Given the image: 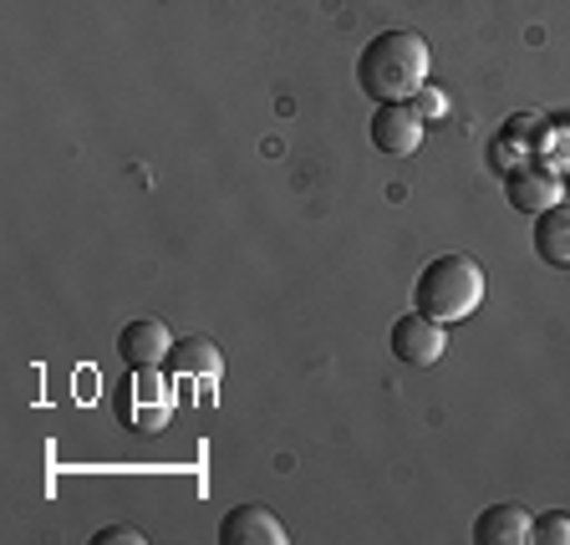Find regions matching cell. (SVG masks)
<instances>
[{"label":"cell","instance_id":"3957f363","mask_svg":"<svg viewBox=\"0 0 570 545\" xmlns=\"http://www.w3.org/2000/svg\"><path fill=\"white\" fill-rule=\"evenodd\" d=\"M112 408L118 424L132 434H158L174 418V388H168L164 368H128L112 388Z\"/></svg>","mask_w":570,"mask_h":545},{"label":"cell","instance_id":"6da1fadb","mask_svg":"<svg viewBox=\"0 0 570 545\" xmlns=\"http://www.w3.org/2000/svg\"><path fill=\"white\" fill-rule=\"evenodd\" d=\"M428 82V41L417 31H377L356 57V87L372 103H413Z\"/></svg>","mask_w":570,"mask_h":545},{"label":"cell","instance_id":"277c9868","mask_svg":"<svg viewBox=\"0 0 570 545\" xmlns=\"http://www.w3.org/2000/svg\"><path fill=\"white\" fill-rule=\"evenodd\" d=\"M387 347L403 368H433V362H443V352H449V327L433 321V317H423V311L413 306L407 317L392 321Z\"/></svg>","mask_w":570,"mask_h":545},{"label":"cell","instance_id":"8992f818","mask_svg":"<svg viewBox=\"0 0 570 545\" xmlns=\"http://www.w3.org/2000/svg\"><path fill=\"white\" fill-rule=\"evenodd\" d=\"M560 174L550 164H534V158H520V164L504 174V199L514 204L520 214H546L550 204H560Z\"/></svg>","mask_w":570,"mask_h":545},{"label":"cell","instance_id":"8fae6325","mask_svg":"<svg viewBox=\"0 0 570 545\" xmlns=\"http://www.w3.org/2000/svg\"><path fill=\"white\" fill-rule=\"evenodd\" d=\"M168 372L174 378H219L225 372V352L209 342V337H178L174 352H168Z\"/></svg>","mask_w":570,"mask_h":545},{"label":"cell","instance_id":"5b68a950","mask_svg":"<svg viewBox=\"0 0 570 545\" xmlns=\"http://www.w3.org/2000/svg\"><path fill=\"white\" fill-rule=\"evenodd\" d=\"M423 113L413 103H377L372 107V148L387 158H407L423 143Z\"/></svg>","mask_w":570,"mask_h":545},{"label":"cell","instance_id":"9c48e42d","mask_svg":"<svg viewBox=\"0 0 570 545\" xmlns=\"http://www.w3.org/2000/svg\"><path fill=\"white\" fill-rule=\"evenodd\" d=\"M534 541V520L520 505H489L474 520V545H530Z\"/></svg>","mask_w":570,"mask_h":545},{"label":"cell","instance_id":"52a82bcc","mask_svg":"<svg viewBox=\"0 0 570 545\" xmlns=\"http://www.w3.org/2000/svg\"><path fill=\"white\" fill-rule=\"evenodd\" d=\"M219 545H291V531L271 505H235L219 520Z\"/></svg>","mask_w":570,"mask_h":545},{"label":"cell","instance_id":"5bb4252c","mask_svg":"<svg viewBox=\"0 0 570 545\" xmlns=\"http://www.w3.org/2000/svg\"><path fill=\"white\" fill-rule=\"evenodd\" d=\"M142 541H148V535L132 531V525H107V531L92 535V545H142Z\"/></svg>","mask_w":570,"mask_h":545},{"label":"cell","instance_id":"30bf717a","mask_svg":"<svg viewBox=\"0 0 570 545\" xmlns=\"http://www.w3.org/2000/svg\"><path fill=\"white\" fill-rule=\"evenodd\" d=\"M534 255L546 265H570V204H550L546 214H534Z\"/></svg>","mask_w":570,"mask_h":545},{"label":"cell","instance_id":"7a4b0ae2","mask_svg":"<svg viewBox=\"0 0 570 545\" xmlns=\"http://www.w3.org/2000/svg\"><path fill=\"white\" fill-rule=\"evenodd\" d=\"M484 265L474 261V255H439V261H428L423 271H417V285H413V306L423 311V317L443 321V327H453V321L474 317L479 301H484Z\"/></svg>","mask_w":570,"mask_h":545},{"label":"cell","instance_id":"ba28073f","mask_svg":"<svg viewBox=\"0 0 570 545\" xmlns=\"http://www.w3.org/2000/svg\"><path fill=\"white\" fill-rule=\"evenodd\" d=\"M168 352H174V337L154 317H138L118 332V357L128 368H158V362H168Z\"/></svg>","mask_w":570,"mask_h":545},{"label":"cell","instance_id":"7c38bea8","mask_svg":"<svg viewBox=\"0 0 570 545\" xmlns=\"http://www.w3.org/2000/svg\"><path fill=\"white\" fill-rule=\"evenodd\" d=\"M534 545H570V515L566 510L534 515Z\"/></svg>","mask_w":570,"mask_h":545},{"label":"cell","instance_id":"4fadbf2b","mask_svg":"<svg viewBox=\"0 0 570 545\" xmlns=\"http://www.w3.org/2000/svg\"><path fill=\"white\" fill-rule=\"evenodd\" d=\"M413 107L423 113V123H439V118H449V97H443V87H433V82H423L413 93Z\"/></svg>","mask_w":570,"mask_h":545}]
</instances>
